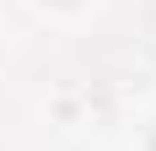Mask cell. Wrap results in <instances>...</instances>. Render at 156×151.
I'll use <instances>...</instances> for the list:
<instances>
[{"label": "cell", "mask_w": 156, "mask_h": 151, "mask_svg": "<svg viewBox=\"0 0 156 151\" xmlns=\"http://www.w3.org/2000/svg\"><path fill=\"white\" fill-rule=\"evenodd\" d=\"M151 151H156V146H151Z\"/></svg>", "instance_id": "obj_1"}]
</instances>
